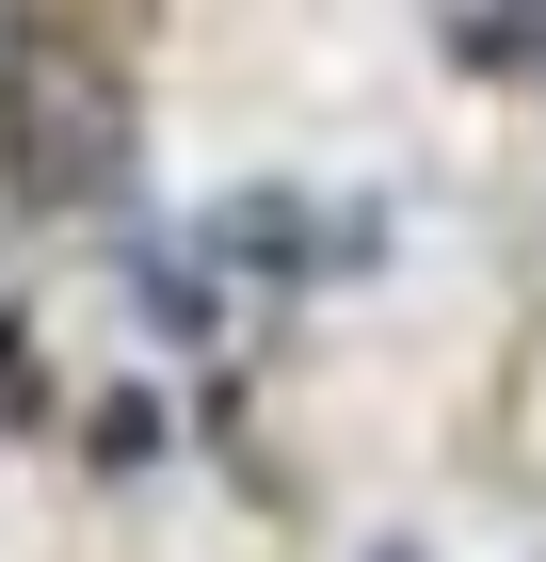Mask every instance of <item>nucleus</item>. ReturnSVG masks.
<instances>
[{
  "label": "nucleus",
  "instance_id": "obj_1",
  "mask_svg": "<svg viewBox=\"0 0 546 562\" xmlns=\"http://www.w3.org/2000/svg\"><path fill=\"white\" fill-rule=\"evenodd\" d=\"M370 562H434V547H370Z\"/></svg>",
  "mask_w": 546,
  "mask_h": 562
}]
</instances>
